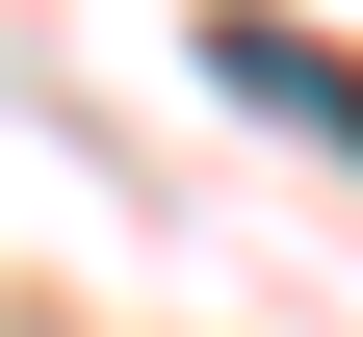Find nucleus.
<instances>
[{
  "label": "nucleus",
  "instance_id": "nucleus-1",
  "mask_svg": "<svg viewBox=\"0 0 363 337\" xmlns=\"http://www.w3.org/2000/svg\"><path fill=\"white\" fill-rule=\"evenodd\" d=\"M208 78H259L286 130H337V156H363V53H311V26H208Z\"/></svg>",
  "mask_w": 363,
  "mask_h": 337
}]
</instances>
